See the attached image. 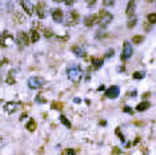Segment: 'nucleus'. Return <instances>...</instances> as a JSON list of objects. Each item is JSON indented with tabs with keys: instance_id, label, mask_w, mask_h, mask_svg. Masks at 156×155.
I'll return each mask as SVG.
<instances>
[{
	"instance_id": "obj_1",
	"label": "nucleus",
	"mask_w": 156,
	"mask_h": 155,
	"mask_svg": "<svg viewBox=\"0 0 156 155\" xmlns=\"http://www.w3.org/2000/svg\"><path fill=\"white\" fill-rule=\"evenodd\" d=\"M67 76L71 82L73 83H78L80 82L81 76H83V72H81L80 67H76V66H71L67 68Z\"/></svg>"
},
{
	"instance_id": "obj_2",
	"label": "nucleus",
	"mask_w": 156,
	"mask_h": 155,
	"mask_svg": "<svg viewBox=\"0 0 156 155\" xmlns=\"http://www.w3.org/2000/svg\"><path fill=\"white\" fill-rule=\"evenodd\" d=\"M44 83H46V80H44V78L41 76H32L28 79V87L32 88V90H38V88L43 87Z\"/></svg>"
},
{
	"instance_id": "obj_3",
	"label": "nucleus",
	"mask_w": 156,
	"mask_h": 155,
	"mask_svg": "<svg viewBox=\"0 0 156 155\" xmlns=\"http://www.w3.org/2000/svg\"><path fill=\"white\" fill-rule=\"evenodd\" d=\"M99 26L100 27H107L108 24L112 21V19H113V16L111 15L110 12H107V11H100L99 12Z\"/></svg>"
},
{
	"instance_id": "obj_4",
	"label": "nucleus",
	"mask_w": 156,
	"mask_h": 155,
	"mask_svg": "<svg viewBox=\"0 0 156 155\" xmlns=\"http://www.w3.org/2000/svg\"><path fill=\"white\" fill-rule=\"evenodd\" d=\"M16 43L19 44L20 48L25 47V45H28L31 43V39H30V35H27L25 32L20 31L17 32V36H16Z\"/></svg>"
},
{
	"instance_id": "obj_5",
	"label": "nucleus",
	"mask_w": 156,
	"mask_h": 155,
	"mask_svg": "<svg viewBox=\"0 0 156 155\" xmlns=\"http://www.w3.org/2000/svg\"><path fill=\"white\" fill-rule=\"evenodd\" d=\"M132 53H134V50H132V45L129 42H124L123 44V51H121V60H127L128 58H131Z\"/></svg>"
},
{
	"instance_id": "obj_6",
	"label": "nucleus",
	"mask_w": 156,
	"mask_h": 155,
	"mask_svg": "<svg viewBox=\"0 0 156 155\" xmlns=\"http://www.w3.org/2000/svg\"><path fill=\"white\" fill-rule=\"evenodd\" d=\"M119 92H120V90H119L118 86H111L110 88L105 90V96L110 99H116L119 96Z\"/></svg>"
},
{
	"instance_id": "obj_7",
	"label": "nucleus",
	"mask_w": 156,
	"mask_h": 155,
	"mask_svg": "<svg viewBox=\"0 0 156 155\" xmlns=\"http://www.w3.org/2000/svg\"><path fill=\"white\" fill-rule=\"evenodd\" d=\"M46 3L44 1H39L38 4H36L35 7V11H36V15L39 16L40 19H43L44 16H46Z\"/></svg>"
},
{
	"instance_id": "obj_8",
	"label": "nucleus",
	"mask_w": 156,
	"mask_h": 155,
	"mask_svg": "<svg viewBox=\"0 0 156 155\" xmlns=\"http://www.w3.org/2000/svg\"><path fill=\"white\" fill-rule=\"evenodd\" d=\"M99 15H91V16H87L84 19V24L86 27H92L94 24H99Z\"/></svg>"
},
{
	"instance_id": "obj_9",
	"label": "nucleus",
	"mask_w": 156,
	"mask_h": 155,
	"mask_svg": "<svg viewBox=\"0 0 156 155\" xmlns=\"http://www.w3.org/2000/svg\"><path fill=\"white\" fill-rule=\"evenodd\" d=\"M79 23V12L78 11H72L70 13V18L67 20V26H75Z\"/></svg>"
},
{
	"instance_id": "obj_10",
	"label": "nucleus",
	"mask_w": 156,
	"mask_h": 155,
	"mask_svg": "<svg viewBox=\"0 0 156 155\" xmlns=\"http://www.w3.org/2000/svg\"><path fill=\"white\" fill-rule=\"evenodd\" d=\"M17 107H19V104L17 103H14V102H8V103L4 104V111L7 112V114H14L15 111L17 110Z\"/></svg>"
},
{
	"instance_id": "obj_11",
	"label": "nucleus",
	"mask_w": 156,
	"mask_h": 155,
	"mask_svg": "<svg viewBox=\"0 0 156 155\" xmlns=\"http://www.w3.org/2000/svg\"><path fill=\"white\" fill-rule=\"evenodd\" d=\"M52 19H54V21H56V23H62L63 21V11L62 10H54L52 11Z\"/></svg>"
},
{
	"instance_id": "obj_12",
	"label": "nucleus",
	"mask_w": 156,
	"mask_h": 155,
	"mask_svg": "<svg viewBox=\"0 0 156 155\" xmlns=\"http://www.w3.org/2000/svg\"><path fill=\"white\" fill-rule=\"evenodd\" d=\"M135 7H136V3H135V0H129L128 5H127V10H126L127 16H132V15H134Z\"/></svg>"
},
{
	"instance_id": "obj_13",
	"label": "nucleus",
	"mask_w": 156,
	"mask_h": 155,
	"mask_svg": "<svg viewBox=\"0 0 156 155\" xmlns=\"http://www.w3.org/2000/svg\"><path fill=\"white\" fill-rule=\"evenodd\" d=\"M14 21L16 24H23L25 21V16L22 12H15L14 13Z\"/></svg>"
},
{
	"instance_id": "obj_14",
	"label": "nucleus",
	"mask_w": 156,
	"mask_h": 155,
	"mask_svg": "<svg viewBox=\"0 0 156 155\" xmlns=\"http://www.w3.org/2000/svg\"><path fill=\"white\" fill-rule=\"evenodd\" d=\"M22 4H23V8L25 10V12L28 13V15H32V5H31L30 0H22Z\"/></svg>"
},
{
	"instance_id": "obj_15",
	"label": "nucleus",
	"mask_w": 156,
	"mask_h": 155,
	"mask_svg": "<svg viewBox=\"0 0 156 155\" xmlns=\"http://www.w3.org/2000/svg\"><path fill=\"white\" fill-rule=\"evenodd\" d=\"M30 39H31V43H36L39 39H40V35H39V32L36 31L35 28L31 29V32H30Z\"/></svg>"
},
{
	"instance_id": "obj_16",
	"label": "nucleus",
	"mask_w": 156,
	"mask_h": 155,
	"mask_svg": "<svg viewBox=\"0 0 156 155\" xmlns=\"http://www.w3.org/2000/svg\"><path fill=\"white\" fill-rule=\"evenodd\" d=\"M149 102H141V103H139L137 104V107H136V110L139 112H141V111H145V110H148L149 108Z\"/></svg>"
},
{
	"instance_id": "obj_17",
	"label": "nucleus",
	"mask_w": 156,
	"mask_h": 155,
	"mask_svg": "<svg viewBox=\"0 0 156 155\" xmlns=\"http://www.w3.org/2000/svg\"><path fill=\"white\" fill-rule=\"evenodd\" d=\"M92 64H94V67L95 68H100V67L103 66V63H104V60H103V59H100V58H92Z\"/></svg>"
},
{
	"instance_id": "obj_18",
	"label": "nucleus",
	"mask_w": 156,
	"mask_h": 155,
	"mask_svg": "<svg viewBox=\"0 0 156 155\" xmlns=\"http://www.w3.org/2000/svg\"><path fill=\"white\" fill-rule=\"evenodd\" d=\"M25 127H27V130H28V131L33 132V131L36 130V122H35L33 119H30V120H28V123H27V126H25Z\"/></svg>"
},
{
	"instance_id": "obj_19",
	"label": "nucleus",
	"mask_w": 156,
	"mask_h": 155,
	"mask_svg": "<svg viewBox=\"0 0 156 155\" xmlns=\"http://www.w3.org/2000/svg\"><path fill=\"white\" fill-rule=\"evenodd\" d=\"M36 102H38V103H47V98L46 96H44V94L43 92H39L38 94V96H36Z\"/></svg>"
},
{
	"instance_id": "obj_20",
	"label": "nucleus",
	"mask_w": 156,
	"mask_h": 155,
	"mask_svg": "<svg viewBox=\"0 0 156 155\" xmlns=\"http://www.w3.org/2000/svg\"><path fill=\"white\" fill-rule=\"evenodd\" d=\"M72 51L76 53V55H79V56H84V55H86V52H84V51L81 50L80 47H78V45H73V47H72Z\"/></svg>"
},
{
	"instance_id": "obj_21",
	"label": "nucleus",
	"mask_w": 156,
	"mask_h": 155,
	"mask_svg": "<svg viewBox=\"0 0 156 155\" xmlns=\"http://www.w3.org/2000/svg\"><path fill=\"white\" fill-rule=\"evenodd\" d=\"M143 40H144V37H143L141 35H135V36L132 37V43H135V44H140Z\"/></svg>"
},
{
	"instance_id": "obj_22",
	"label": "nucleus",
	"mask_w": 156,
	"mask_h": 155,
	"mask_svg": "<svg viewBox=\"0 0 156 155\" xmlns=\"http://www.w3.org/2000/svg\"><path fill=\"white\" fill-rule=\"evenodd\" d=\"M60 122H62L63 124L65 126V127H68V128L71 127V122H70V120L67 119V118L64 116V115H60Z\"/></svg>"
},
{
	"instance_id": "obj_23",
	"label": "nucleus",
	"mask_w": 156,
	"mask_h": 155,
	"mask_svg": "<svg viewBox=\"0 0 156 155\" xmlns=\"http://www.w3.org/2000/svg\"><path fill=\"white\" fill-rule=\"evenodd\" d=\"M148 23L149 24L156 23V13H149V15H148Z\"/></svg>"
},
{
	"instance_id": "obj_24",
	"label": "nucleus",
	"mask_w": 156,
	"mask_h": 155,
	"mask_svg": "<svg viewBox=\"0 0 156 155\" xmlns=\"http://www.w3.org/2000/svg\"><path fill=\"white\" fill-rule=\"evenodd\" d=\"M7 83L8 84H14L15 83V79H14V72H9V75H8V78H7Z\"/></svg>"
},
{
	"instance_id": "obj_25",
	"label": "nucleus",
	"mask_w": 156,
	"mask_h": 155,
	"mask_svg": "<svg viewBox=\"0 0 156 155\" xmlns=\"http://www.w3.org/2000/svg\"><path fill=\"white\" fill-rule=\"evenodd\" d=\"M62 155H76V151L75 150H72V148H67V150L63 151Z\"/></svg>"
},
{
	"instance_id": "obj_26",
	"label": "nucleus",
	"mask_w": 156,
	"mask_h": 155,
	"mask_svg": "<svg viewBox=\"0 0 156 155\" xmlns=\"http://www.w3.org/2000/svg\"><path fill=\"white\" fill-rule=\"evenodd\" d=\"M52 108H54V110H62L63 104L60 103V102H54V103H52Z\"/></svg>"
},
{
	"instance_id": "obj_27",
	"label": "nucleus",
	"mask_w": 156,
	"mask_h": 155,
	"mask_svg": "<svg viewBox=\"0 0 156 155\" xmlns=\"http://www.w3.org/2000/svg\"><path fill=\"white\" fill-rule=\"evenodd\" d=\"M144 72L143 71H140V72H135L134 74V79H143V78H144Z\"/></svg>"
},
{
	"instance_id": "obj_28",
	"label": "nucleus",
	"mask_w": 156,
	"mask_h": 155,
	"mask_svg": "<svg viewBox=\"0 0 156 155\" xmlns=\"http://www.w3.org/2000/svg\"><path fill=\"white\" fill-rule=\"evenodd\" d=\"M103 4H104L105 7H111V5L115 4V0H103Z\"/></svg>"
},
{
	"instance_id": "obj_29",
	"label": "nucleus",
	"mask_w": 156,
	"mask_h": 155,
	"mask_svg": "<svg viewBox=\"0 0 156 155\" xmlns=\"http://www.w3.org/2000/svg\"><path fill=\"white\" fill-rule=\"evenodd\" d=\"M52 35H54V32H52L51 29H48V28L44 29V36L46 37H52Z\"/></svg>"
},
{
	"instance_id": "obj_30",
	"label": "nucleus",
	"mask_w": 156,
	"mask_h": 155,
	"mask_svg": "<svg viewBox=\"0 0 156 155\" xmlns=\"http://www.w3.org/2000/svg\"><path fill=\"white\" fill-rule=\"evenodd\" d=\"M123 111H124V112H127V114H134V110H132L131 107H128V106H124Z\"/></svg>"
},
{
	"instance_id": "obj_31",
	"label": "nucleus",
	"mask_w": 156,
	"mask_h": 155,
	"mask_svg": "<svg viewBox=\"0 0 156 155\" xmlns=\"http://www.w3.org/2000/svg\"><path fill=\"white\" fill-rule=\"evenodd\" d=\"M135 24H136V19H132V20H129L128 21V24H127V26H128V28H132V27H135Z\"/></svg>"
},
{
	"instance_id": "obj_32",
	"label": "nucleus",
	"mask_w": 156,
	"mask_h": 155,
	"mask_svg": "<svg viewBox=\"0 0 156 155\" xmlns=\"http://www.w3.org/2000/svg\"><path fill=\"white\" fill-rule=\"evenodd\" d=\"M95 3H96V0H87V4H88L89 7H92V5H95Z\"/></svg>"
},
{
	"instance_id": "obj_33",
	"label": "nucleus",
	"mask_w": 156,
	"mask_h": 155,
	"mask_svg": "<svg viewBox=\"0 0 156 155\" xmlns=\"http://www.w3.org/2000/svg\"><path fill=\"white\" fill-rule=\"evenodd\" d=\"M64 1H65V4L67 5H72L73 3H75V0H64Z\"/></svg>"
},
{
	"instance_id": "obj_34",
	"label": "nucleus",
	"mask_w": 156,
	"mask_h": 155,
	"mask_svg": "<svg viewBox=\"0 0 156 155\" xmlns=\"http://www.w3.org/2000/svg\"><path fill=\"white\" fill-rule=\"evenodd\" d=\"M113 53H115V51H113V50H111V51H108V52H107V55H105V56H112Z\"/></svg>"
},
{
	"instance_id": "obj_35",
	"label": "nucleus",
	"mask_w": 156,
	"mask_h": 155,
	"mask_svg": "<svg viewBox=\"0 0 156 155\" xmlns=\"http://www.w3.org/2000/svg\"><path fill=\"white\" fill-rule=\"evenodd\" d=\"M129 95H131V96H136V91H131V92H129Z\"/></svg>"
},
{
	"instance_id": "obj_36",
	"label": "nucleus",
	"mask_w": 156,
	"mask_h": 155,
	"mask_svg": "<svg viewBox=\"0 0 156 155\" xmlns=\"http://www.w3.org/2000/svg\"><path fill=\"white\" fill-rule=\"evenodd\" d=\"M54 1H56V3H62V1H64V0H54Z\"/></svg>"
},
{
	"instance_id": "obj_37",
	"label": "nucleus",
	"mask_w": 156,
	"mask_h": 155,
	"mask_svg": "<svg viewBox=\"0 0 156 155\" xmlns=\"http://www.w3.org/2000/svg\"><path fill=\"white\" fill-rule=\"evenodd\" d=\"M147 1H152V0H147Z\"/></svg>"
}]
</instances>
